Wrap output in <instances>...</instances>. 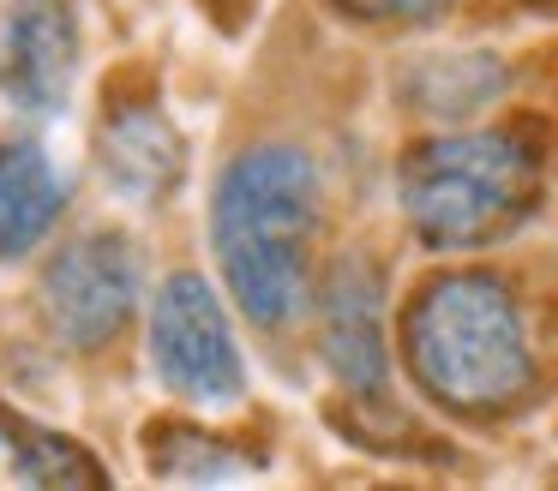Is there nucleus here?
<instances>
[{"label":"nucleus","mask_w":558,"mask_h":491,"mask_svg":"<svg viewBox=\"0 0 558 491\" xmlns=\"http://www.w3.org/2000/svg\"><path fill=\"white\" fill-rule=\"evenodd\" d=\"M318 234V168L301 144H253L217 180L210 246L234 306L277 330L306 311Z\"/></svg>","instance_id":"nucleus-1"},{"label":"nucleus","mask_w":558,"mask_h":491,"mask_svg":"<svg viewBox=\"0 0 558 491\" xmlns=\"http://www.w3.org/2000/svg\"><path fill=\"white\" fill-rule=\"evenodd\" d=\"M409 366L433 402L457 414H498L534 378L529 323L498 275L450 270L409 306Z\"/></svg>","instance_id":"nucleus-2"},{"label":"nucleus","mask_w":558,"mask_h":491,"mask_svg":"<svg viewBox=\"0 0 558 491\" xmlns=\"http://www.w3.org/2000/svg\"><path fill=\"white\" fill-rule=\"evenodd\" d=\"M541 156L517 132H438L414 144L397 168V198L409 228L438 251H469L510 234L534 210Z\"/></svg>","instance_id":"nucleus-3"},{"label":"nucleus","mask_w":558,"mask_h":491,"mask_svg":"<svg viewBox=\"0 0 558 491\" xmlns=\"http://www.w3.org/2000/svg\"><path fill=\"white\" fill-rule=\"evenodd\" d=\"M150 366L181 402L222 407L246 390V366L234 347L229 311L210 294L205 275L181 270L162 282L157 306H150Z\"/></svg>","instance_id":"nucleus-4"},{"label":"nucleus","mask_w":558,"mask_h":491,"mask_svg":"<svg viewBox=\"0 0 558 491\" xmlns=\"http://www.w3.org/2000/svg\"><path fill=\"white\" fill-rule=\"evenodd\" d=\"M138 282H145V258L126 234H114V228L78 234L43 270V311H49L61 342L90 354V347H109L126 330V318L138 306Z\"/></svg>","instance_id":"nucleus-5"},{"label":"nucleus","mask_w":558,"mask_h":491,"mask_svg":"<svg viewBox=\"0 0 558 491\" xmlns=\"http://www.w3.org/2000/svg\"><path fill=\"white\" fill-rule=\"evenodd\" d=\"M78 84V24L66 0H7L0 12V90L25 114H61Z\"/></svg>","instance_id":"nucleus-6"},{"label":"nucleus","mask_w":558,"mask_h":491,"mask_svg":"<svg viewBox=\"0 0 558 491\" xmlns=\"http://www.w3.org/2000/svg\"><path fill=\"white\" fill-rule=\"evenodd\" d=\"M330 378L349 395H385L390 354H385V282L366 258H342L325 282V323H318Z\"/></svg>","instance_id":"nucleus-7"},{"label":"nucleus","mask_w":558,"mask_h":491,"mask_svg":"<svg viewBox=\"0 0 558 491\" xmlns=\"http://www.w3.org/2000/svg\"><path fill=\"white\" fill-rule=\"evenodd\" d=\"M102 180H109L114 198L126 204H157L181 186V168H186V144L174 132V120L162 114L150 96H126V102L109 108L102 120Z\"/></svg>","instance_id":"nucleus-8"},{"label":"nucleus","mask_w":558,"mask_h":491,"mask_svg":"<svg viewBox=\"0 0 558 491\" xmlns=\"http://www.w3.org/2000/svg\"><path fill=\"white\" fill-rule=\"evenodd\" d=\"M66 210V174L37 138L0 144V258H25Z\"/></svg>","instance_id":"nucleus-9"},{"label":"nucleus","mask_w":558,"mask_h":491,"mask_svg":"<svg viewBox=\"0 0 558 491\" xmlns=\"http://www.w3.org/2000/svg\"><path fill=\"white\" fill-rule=\"evenodd\" d=\"M498 90H505V60L481 54V48L426 54L421 66H409V78H402V96H409L426 120H469V114H481Z\"/></svg>","instance_id":"nucleus-10"},{"label":"nucleus","mask_w":558,"mask_h":491,"mask_svg":"<svg viewBox=\"0 0 558 491\" xmlns=\"http://www.w3.org/2000/svg\"><path fill=\"white\" fill-rule=\"evenodd\" d=\"M13 455H19V474L43 479V486H90V479H102L85 450L49 438V431H31V426H13Z\"/></svg>","instance_id":"nucleus-11"},{"label":"nucleus","mask_w":558,"mask_h":491,"mask_svg":"<svg viewBox=\"0 0 558 491\" xmlns=\"http://www.w3.org/2000/svg\"><path fill=\"white\" fill-rule=\"evenodd\" d=\"M174 455L181 462H162V474H186V479H234V462L241 455H229L222 443H205V438H174Z\"/></svg>","instance_id":"nucleus-12"},{"label":"nucleus","mask_w":558,"mask_h":491,"mask_svg":"<svg viewBox=\"0 0 558 491\" xmlns=\"http://www.w3.org/2000/svg\"><path fill=\"white\" fill-rule=\"evenodd\" d=\"M342 12H354V19L366 24H433L445 19L457 0H337Z\"/></svg>","instance_id":"nucleus-13"}]
</instances>
